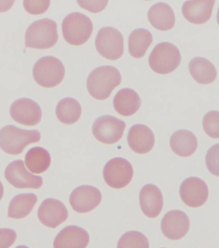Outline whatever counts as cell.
I'll return each instance as SVG.
<instances>
[{
	"label": "cell",
	"instance_id": "obj_1",
	"mask_svg": "<svg viewBox=\"0 0 219 248\" xmlns=\"http://www.w3.org/2000/svg\"><path fill=\"white\" fill-rule=\"evenodd\" d=\"M121 81V74L115 67L100 66L89 75L87 89L90 95L95 99L104 100L110 97L114 88L119 86Z\"/></svg>",
	"mask_w": 219,
	"mask_h": 248
},
{
	"label": "cell",
	"instance_id": "obj_2",
	"mask_svg": "<svg viewBox=\"0 0 219 248\" xmlns=\"http://www.w3.org/2000/svg\"><path fill=\"white\" fill-rule=\"evenodd\" d=\"M40 132L37 130H25L8 125L0 129V148L7 154H21L25 147L41 140Z\"/></svg>",
	"mask_w": 219,
	"mask_h": 248
},
{
	"label": "cell",
	"instance_id": "obj_3",
	"mask_svg": "<svg viewBox=\"0 0 219 248\" xmlns=\"http://www.w3.org/2000/svg\"><path fill=\"white\" fill-rule=\"evenodd\" d=\"M56 22L50 19L35 21L25 32V46L35 49L52 48L58 41Z\"/></svg>",
	"mask_w": 219,
	"mask_h": 248
},
{
	"label": "cell",
	"instance_id": "obj_4",
	"mask_svg": "<svg viewBox=\"0 0 219 248\" xmlns=\"http://www.w3.org/2000/svg\"><path fill=\"white\" fill-rule=\"evenodd\" d=\"M63 37L69 44L80 46L90 38L94 30L92 20L80 13H73L67 16L62 23Z\"/></svg>",
	"mask_w": 219,
	"mask_h": 248
},
{
	"label": "cell",
	"instance_id": "obj_5",
	"mask_svg": "<svg viewBox=\"0 0 219 248\" xmlns=\"http://www.w3.org/2000/svg\"><path fill=\"white\" fill-rule=\"evenodd\" d=\"M33 77L35 81L43 88H52L58 86L65 76L64 64L54 56L39 59L33 66Z\"/></svg>",
	"mask_w": 219,
	"mask_h": 248
},
{
	"label": "cell",
	"instance_id": "obj_6",
	"mask_svg": "<svg viewBox=\"0 0 219 248\" xmlns=\"http://www.w3.org/2000/svg\"><path fill=\"white\" fill-rule=\"evenodd\" d=\"M181 53L171 43H159L155 47L149 59V66L157 74L165 75L172 72L180 64Z\"/></svg>",
	"mask_w": 219,
	"mask_h": 248
},
{
	"label": "cell",
	"instance_id": "obj_7",
	"mask_svg": "<svg viewBox=\"0 0 219 248\" xmlns=\"http://www.w3.org/2000/svg\"><path fill=\"white\" fill-rule=\"evenodd\" d=\"M95 47L103 58L115 61L124 54V37L122 33L113 27H104L96 35Z\"/></svg>",
	"mask_w": 219,
	"mask_h": 248
},
{
	"label": "cell",
	"instance_id": "obj_8",
	"mask_svg": "<svg viewBox=\"0 0 219 248\" xmlns=\"http://www.w3.org/2000/svg\"><path fill=\"white\" fill-rule=\"evenodd\" d=\"M131 163L122 157H114L106 163L103 170L104 180L108 186L120 189L127 186L133 178Z\"/></svg>",
	"mask_w": 219,
	"mask_h": 248
},
{
	"label": "cell",
	"instance_id": "obj_9",
	"mask_svg": "<svg viewBox=\"0 0 219 248\" xmlns=\"http://www.w3.org/2000/svg\"><path fill=\"white\" fill-rule=\"evenodd\" d=\"M125 122L110 115L97 118L92 127L93 135L98 141L104 144H113L123 137Z\"/></svg>",
	"mask_w": 219,
	"mask_h": 248
},
{
	"label": "cell",
	"instance_id": "obj_10",
	"mask_svg": "<svg viewBox=\"0 0 219 248\" xmlns=\"http://www.w3.org/2000/svg\"><path fill=\"white\" fill-rule=\"evenodd\" d=\"M4 175L7 182L15 188L39 189L43 186L42 178L31 174L21 159L10 163L6 167Z\"/></svg>",
	"mask_w": 219,
	"mask_h": 248
},
{
	"label": "cell",
	"instance_id": "obj_11",
	"mask_svg": "<svg viewBox=\"0 0 219 248\" xmlns=\"http://www.w3.org/2000/svg\"><path fill=\"white\" fill-rule=\"evenodd\" d=\"M10 114L14 121L27 126L37 125L42 118L40 106L28 98H19L14 102L10 108Z\"/></svg>",
	"mask_w": 219,
	"mask_h": 248
},
{
	"label": "cell",
	"instance_id": "obj_12",
	"mask_svg": "<svg viewBox=\"0 0 219 248\" xmlns=\"http://www.w3.org/2000/svg\"><path fill=\"white\" fill-rule=\"evenodd\" d=\"M102 199L101 192L96 187L82 186L77 187L71 193L70 203L75 211L85 214L97 207Z\"/></svg>",
	"mask_w": 219,
	"mask_h": 248
},
{
	"label": "cell",
	"instance_id": "obj_13",
	"mask_svg": "<svg viewBox=\"0 0 219 248\" xmlns=\"http://www.w3.org/2000/svg\"><path fill=\"white\" fill-rule=\"evenodd\" d=\"M179 194L186 205L198 208L208 200L209 190L204 181L197 177H190L181 184Z\"/></svg>",
	"mask_w": 219,
	"mask_h": 248
},
{
	"label": "cell",
	"instance_id": "obj_14",
	"mask_svg": "<svg viewBox=\"0 0 219 248\" xmlns=\"http://www.w3.org/2000/svg\"><path fill=\"white\" fill-rule=\"evenodd\" d=\"M188 216L181 210H171L166 214L161 220V228L163 235L172 241L181 239L190 229Z\"/></svg>",
	"mask_w": 219,
	"mask_h": 248
},
{
	"label": "cell",
	"instance_id": "obj_15",
	"mask_svg": "<svg viewBox=\"0 0 219 248\" xmlns=\"http://www.w3.org/2000/svg\"><path fill=\"white\" fill-rule=\"evenodd\" d=\"M37 216L45 226L55 228L68 218V212L66 206L60 201L48 198L39 206Z\"/></svg>",
	"mask_w": 219,
	"mask_h": 248
},
{
	"label": "cell",
	"instance_id": "obj_16",
	"mask_svg": "<svg viewBox=\"0 0 219 248\" xmlns=\"http://www.w3.org/2000/svg\"><path fill=\"white\" fill-rule=\"evenodd\" d=\"M127 142L134 152L137 154H147L155 146V137L149 127L143 124H137L130 129Z\"/></svg>",
	"mask_w": 219,
	"mask_h": 248
},
{
	"label": "cell",
	"instance_id": "obj_17",
	"mask_svg": "<svg viewBox=\"0 0 219 248\" xmlns=\"http://www.w3.org/2000/svg\"><path fill=\"white\" fill-rule=\"evenodd\" d=\"M89 242L88 232L79 226H68L55 237L54 248H86Z\"/></svg>",
	"mask_w": 219,
	"mask_h": 248
},
{
	"label": "cell",
	"instance_id": "obj_18",
	"mask_svg": "<svg viewBox=\"0 0 219 248\" xmlns=\"http://www.w3.org/2000/svg\"><path fill=\"white\" fill-rule=\"evenodd\" d=\"M140 204L142 212L147 217H157L163 207L162 193L155 185H146L140 190Z\"/></svg>",
	"mask_w": 219,
	"mask_h": 248
},
{
	"label": "cell",
	"instance_id": "obj_19",
	"mask_svg": "<svg viewBox=\"0 0 219 248\" xmlns=\"http://www.w3.org/2000/svg\"><path fill=\"white\" fill-rule=\"evenodd\" d=\"M215 2L214 0L185 1L182 7L183 16L193 24H204L212 17Z\"/></svg>",
	"mask_w": 219,
	"mask_h": 248
},
{
	"label": "cell",
	"instance_id": "obj_20",
	"mask_svg": "<svg viewBox=\"0 0 219 248\" xmlns=\"http://www.w3.org/2000/svg\"><path fill=\"white\" fill-rule=\"evenodd\" d=\"M148 19L155 28L161 31L171 30L175 23V14L168 4L157 3L148 12Z\"/></svg>",
	"mask_w": 219,
	"mask_h": 248
},
{
	"label": "cell",
	"instance_id": "obj_21",
	"mask_svg": "<svg viewBox=\"0 0 219 248\" xmlns=\"http://www.w3.org/2000/svg\"><path fill=\"white\" fill-rule=\"evenodd\" d=\"M170 145L175 154L181 157H188L196 151L198 141L192 132L181 129L171 136Z\"/></svg>",
	"mask_w": 219,
	"mask_h": 248
},
{
	"label": "cell",
	"instance_id": "obj_22",
	"mask_svg": "<svg viewBox=\"0 0 219 248\" xmlns=\"http://www.w3.org/2000/svg\"><path fill=\"white\" fill-rule=\"evenodd\" d=\"M114 109L124 117H129L137 113L141 106V99L135 90L130 88L120 90L114 96Z\"/></svg>",
	"mask_w": 219,
	"mask_h": 248
},
{
	"label": "cell",
	"instance_id": "obj_23",
	"mask_svg": "<svg viewBox=\"0 0 219 248\" xmlns=\"http://www.w3.org/2000/svg\"><path fill=\"white\" fill-rule=\"evenodd\" d=\"M189 71L193 79L201 84L212 83L218 76V71L214 65L203 58H195L191 60Z\"/></svg>",
	"mask_w": 219,
	"mask_h": 248
},
{
	"label": "cell",
	"instance_id": "obj_24",
	"mask_svg": "<svg viewBox=\"0 0 219 248\" xmlns=\"http://www.w3.org/2000/svg\"><path fill=\"white\" fill-rule=\"evenodd\" d=\"M37 202V197L32 193L17 195L11 200L8 208V217L15 219L29 216Z\"/></svg>",
	"mask_w": 219,
	"mask_h": 248
},
{
	"label": "cell",
	"instance_id": "obj_25",
	"mask_svg": "<svg viewBox=\"0 0 219 248\" xmlns=\"http://www.w3.org/2000/svg\"><path fill=\"white\" fill-rule=\"evenodd\" d=\"M55 113L61 123L72 125L79 120L82 114L81 106L74 98H64L57 104Z\"/></svg>",
	"mask_w": 219,
	"mask_h": 248
},
{
	"label": "cell",
	"instance_id": "obj_26",
	"mask_svg": "<svg viewBox=\"0 0 219 248\" xmlns=\"http://www.w3.org/2000/svg\"><path fill=\"white\" fill-rule=\"evenodd\" d=\"M153 43L151 31L138 29L132 31L129 37V52L134 58H142Z\"/></svg>",
	"mask_w": 219,
	"mask_h": 248
},
{
	"label": "cell",
	"instance_id": "obj_27",
	"mask_svg": "<svg viewBox=\"0 0 219 248\" xmlns=\"http://www.w3.org/2000/svg\"><path fill=\"white\" fill-rule=\"evenodd\" d=\"M25 164L33 174L45 172L50 166V153L43 147H33L28 151L25 155Z\"/></svg>",
	"mask_w": 219,
	"mask_h": 248
},
{
	"label": "cell",
	"instance_id": "obj_28",
	"mask_svg": "<svg viewBox=\"0 0 219 248\" xmlns=\"http://www.w3.org/2000/svg\"><path fill=\"white\" fill-rule=\"evenodd\" d=\"M117 248H149V243L141 232L130 231L120 238Z\"/></svg>",
	"mask_w": 219,
	"mask_h": 248
},
{
	"label": "cell",
	"instance_id": "obj_29",
	"mask_svg": "<svg viewBox=\"0 0 219 248\" xmlns=\"http://www.w3.org/2000/svg\"><path fill=\"white\" fill-rule=\"evenodd\" d=\"M219 113L212 111L207 113L203 119V128L207 135L213 139H219Z\"/></svg>",
	"mask_w": 219,
	"mask_h": 248
},
{
	"label": "cell",
	"instance_id": "obj_30",
	"mask_svg": "<svg viewBox=\"0 0 219 248\" xmlns=\"http://www.w3.org/2000/svg\"><path fill=\"white\" fill-rule=\"evenodd\" d=\"M50 1H24L25 11L31 15H39L45 13L50 7Z\"/></svg>",
	"mask_w": 219,
	"mask_h": 248
},
{
	"label": "cell",
	"instance_id": "obj_31",
	"mask_svg": "<svg viewBox=\"0 0 219 248\" xmlns=\"http://www.w3.org/2000/svg\"><path fill=\"white\" fill-rule=\"evenodd\" d=\"M219 144L214 145L206 155V165L208 170L214 175L218 176Z\"/></svg>",
	"mask_w": 219,
	"mask_h": 248
},
{
	"label": "cell",
	"instance_id": "obj_32",
	"mask_svg": "<svg viewBox=\"0 0 219 248\" xmlns=\"http://www.w3.org/2000/svg\"><path fill=\"white\" fill-rule=\"evenodd\" d=\"M16 232L10 228H0V248H9L15 243Z\"/></svg>",
	"mask_w": 219,
	"mask_h": 248
},
{
	"label": "cell",
	"instance_id": "obj_33",
	"mask_svg": "<svg viewBox=\"0 0 219 248\" xmlns=\"http://www.w3.org/2000/svg\"><path fill=\"white\" fill-rule=\"evenodd\" d=\"M78 3L83 9L91 13H98L105 9L108 1H78Z\"/></svg>",
	"mask_w": 219,
	"mask_h": 248
},
{
	"label": "cell",
	"instance_id": "obj_34",
	"mask_svg": "<svg viewBox=\"0 0 219 248\" xmlns=\"http://www.w3.org/2000/svg\"><path fill=\"white\" fill-rule=\"evenodd\" d=\"M15 1H0V13H4V12L8 11L12 7Z\"/></svg>",
	"mask_w": 219,
	"mask_h": 248
},
{
	"label": "cell",
	"instance_id": "obj_35",
	"mask_svg": "<svg viewBox=\"0 0 219 248\" xmlns=\"http://www.w3.org/2000/svg\"><path fill=\"white\" fill-rule=\"evenodd\" d=\"M4 194V188L3 185H2L1 182H0V201H1L2 198H3Z\"/></svg>",
	"mask_w": 219,
	"mask_h": 248
},
{
	"label": "cell",
	"instance_id": "obj_36",
	"mask_svg": "<svg viewBox=\"0 0 219 248\" xmlns=\"http://www.w3.org/2000/svg\"><path fill=\"white\" fill-rule=\"evenodd\" d=\"M16 248H29V247H26V246H18V247Z\"/></svg>",
	"mask_w": 219,
	"mask_h": 248
},
{
	"label": "cell",
	"instance_id": "obj_37",
	"mask_svg": "<svg viewBox=\"0 0 219 248\" xmlns=\"http://www.w3.org/2000/svg\"></svg>",
	"mask_w": 219,
	"mask_h": 248
}]
</instances>
